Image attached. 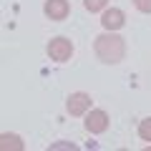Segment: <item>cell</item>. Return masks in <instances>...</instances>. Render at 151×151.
<instances>
[{"label": "cell", "instance_id": "1", "mask_svg": "<svg viewBox=\"0 0 151 151\" xmlns=\"http://www.w3.org/2000/svg\"><path fill=\"white\" fill-rule=\"evenodd\" d=\"M93 50H96L98 60H103V63H121L126 55V43L124 38L116 35V33H103V35L96 38V43H93Z\"/></svg>", "mask_w": 151, "mask_h": 151}, {"label": "cell", "instance_id": "8", "mask_svg": "<svg viewBox=\"0 0 151 151\" xmlns=\"http://www.w3.org/2000/svg\"><path fill=\"white\" fill-rule=\"evenodd\" d=\"M106 3H108V0H83V5H86L88 13H101V10H106Z\"/></svg>", "mask_w": 151, "mask_h": 151}, {"label": "cell", "instance_id": "3", "mask_svg": "<svg viewBox=\"0 0 151 151\" xmlns=\"http://www.w3.org/2000/svg\"><path fill=\"white\" fill-rule=\"evenodd\" d=\"M88 108H91V96L83 93V91L70 93L68 101H65V111H68L70 116H83V113H88Z\"/></svg>", "mask_w": 151, "mask_h": 151}, {"label": "cell", "instance_id": "5", "mask_svg": "<svg viewBox=\"0 0 151 151\" xmlns=\"http://www.w3.org/2000/svg\"><path fill=\"white\" fill-rule=\"evenodd\" d=\"M106 129H108V113L101 108H93L86 116V131L88 134H103Z\"/></svg>", "mask_w": 151, "mask_h": 151}, {"label": "cell", "instance_id": "9", "mask_svg": "<svg viewBox=\"0 0 151 151\" xmlns=\"http://www.w3.org/2000/svg\"><path fill=\"white\" fill-rule=\"evenodd\" d=\"M139 136H141V141H151V116L139 124Z\"/></svg>", "mask_w": 151, "mask_h": 151}, {"label": "cell", "instance_id": "7", "mask_svg": "<svg viewBox=\"0 0 151 151\" xmlns=\"http://www.w3.org/2000/svg\"><path fill=\"white\" fill-rule=\"evenodd\" d=\"M0 149H3V151H8V149H13V151H23V141H20V136H15V134H3V136H0Z\"/></svg>", "mask_w": 151, "mask_h": 151}, {"label": "cell", "instance_id": "6", "mask_svg": "<svg viewBox=\"0 0 151 151\" xmlns=\"http://www.w3.org/2000/svg\"><path fill=\"white\" fill-rule=\"evenodd\" d=\"M126 23V15L124 10H119V8H111V10H103V18H101V25L106 28V30H119V28H124Z\"/></svg>", "mask_w": 151, "mask_h": 151}, {"label": "cell", "instance_id": "10", "mask_svg": "<svg viewBox=\"0 0 151 151\" xmlns=\"http://www.w3.org/2000/svg\"><path fill=\"white\" fill-rule=\"evenodd\" d=\"M134 5L141 13H151V0H134Z\"/></svg>", "mask_w": 151, "mask_h": 151}, {"label": "cell", "instance_id": "4", "mask_svg": "<svg viewBox=\"0 0 151 151\" xmlns=\"http://www.w3.org/2000/svg\"><path fill=\"white\" fill-rule=\"evenodd\" d=\"M43 13L50 18V20L60 23V20H65V18L70 15V3L68 0H45Z\"/></svg>", "mask_w": 151, "mask_h": 151}, {"label": "cell", "instance_id": "2", "mask_svg": "<svg viewBox=\"0 0 151 151\" xmlns=\"http://www.w3.org/2000/svg\"><path fill=\"white\" fill-rule=\"evenodd\" d=\"M48 55L55 63H65V60H70V55H73V43H70L68 38H63V35L53 38L48 43Z\"/></svg>", "mask_w": 151, "mask_h": 151}]
</instances>
